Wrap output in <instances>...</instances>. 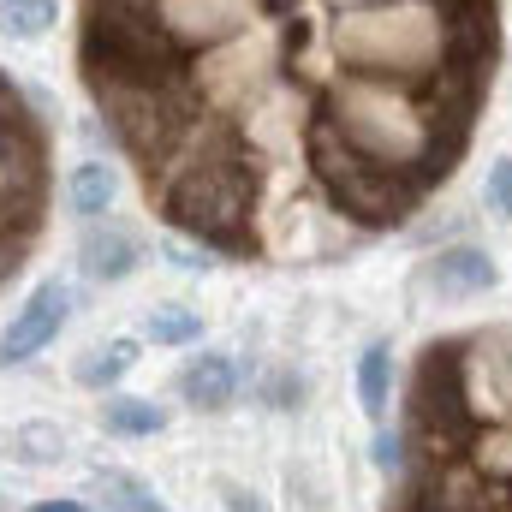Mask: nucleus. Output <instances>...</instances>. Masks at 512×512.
<instances>
[{
	"label": "nucleus",
	"instance_id": "nucleus-3",
	"mask_svg": "<svg viewBox=\"0 0 512 512\" xmlns=\"http://www.w3.org/2000/svg\"><path fill=\"white\" fill-rule=\"evenodd\" d=\"M54 203V143L30 96L0 72V286L24 274Z\"/></svg>",
	"mask_w": 512,
	"mask_h": 512
},
{
	"label": "nucleus",
	"instance_id": "nucleus-7",
	"mask_svg": "<svg viewBox=\"0 0 512 512\" xmlns=\"http://www.w3.org/2000/svg\"><path fill=\"white\" fill-rule=\"evenodd\" d=\"M78 251H84V274L90 280H126L131 268L143 262V245H137V233H126V227H90Z\"/></svg>",
	"mask_w": 512,
	"mask_h": 512
},
{
	"label": "nucleus",
	"instance_id": "nucleus-17",
	"mask_svg": "<svg viewBox=\"0 0 512 512\" xmlns=\"http://www.w3.org/2000/svg\"><path fill=\"white\" fill-rule=\"evenodd\" d=\"M370 465L382 471V477H405V465H411V435L405 429H376V441H370Z\"/></svg>",
	"mask_w": 512,
	"mask_h": 512
},
{
	"label": "nucleus",
	"instance_id": "nucleus-19",
	"mask_svg": "<svg viewBox=\"0 0 512 512\" xmlns=\"http://www.w3.org/2000/svg\"><path fill=\"white\" fill-rule=\"evenodd\" d=\"M30 512H90V507H78V501H36Z\"/></svg>",
	"mask_w": 512,
	"mask_h": 512
},
{
	"label": "nucleus",
	"instance_id": "nucleus-2",
	"mask_svg": "<svg viewBox=\"0 0 512 512\" xmlns=\"http://www.w3.org/2000/svg\"><path fill=\"white\" fill-rule=\"evenodd\" d=\"M322 126L334 131L352 155L411 179L417 191H429L453 167V155L465 143V126L447 120L429 90L387 84V78H358V72H346L322 96Z\"/></svg>",
	"mask_w": 512,
	"mask_h": 512
},
{
	"label": "nucleus",
	"instance_id": "nucleus-16",
	"mask_svg": "<svg viewBox=\"0 0 512 512\" xmlns=\"http://www.w3.org/2000/svg\"><path fill=\"white\" fill-rule=\"evenodd\" d=\"M0 30L18 42H36L54 30V0H0Z\"/></svg>",
	"mask_w": 512,
	"mask_h": 512
},
{
	"label": "nucleus",
	"instance_id": "nucleus-11",
	"mask_svg": "<svg viewBox=\"0 0 512 512\" xmlns=\"http://www.w3.org/2000/svg\"><path fill=\"white\" fill-rule=\"evenodd\" d=\"M114 191H120V179H114L108 161H84V167H72V179H66V197H72V209H78L84 221H96L102 209H114Z\"/></svg>",
	"mask_w": 512,
	"mask_h": 512
},
{
	"label": "nucleus",
	"instance_id": "nucleus-14",
	"mask_svg": "<svg viewBox=\"0 0 512 512\" xmlns=\"http://www.w3.org/2000/svg\"><path fill=\"white\" fill-rule=\"evenodd\" d=\"M143 334H149L155 346H191V340L203 334V322H197V310H185V304H149Z\"/></svg>",
	"mask_w": 512,
	"mask_h": 512
},
{
	"label": "nucleus",
	"instance_id": "nucleus-12",
	"mask_svg": "<svg viewBox=\"0 0 512 512\" xmlns=\"http://www.w3.org/2000/svg\"><path fill=\"white\" fill-rule=\"evenodd\" d=\"M0 447H6V459H18V465H54V459L66 453V435H60L54 423H24V429H12Z\"/></svg>",
	"mask_w": 512,
	"mask_h": 512
},
{
	"label": "nucleus",
	"instance_id": "nucleus-4",
	"mask_svg": "<svg viewBox=\"0 0 512 512\" xmlns=\"http://www.w3.org/2000/svg\"><path fill=\"white\" fill-rule=\"evenodd\" d=\"M411 286L423 298H435V304H465V298H483V292L501 286V262L489 256V245H471V239L435 245V251L417 262Z\"/></svg>",
	"mask_w": 512,
	"mask_h": 512
},
{
	"label": "nucleus",
	"instance_id": "nucleus-15",
	"mask_svg": "<svg viewBox=\"0 0 512 512\" xmlns=\"http://www.w3.org/2000/svg\"><path fill=\"white\" fill-rule=\"evenodd\" d=\"M131 364H137V340H108V346H96V352L78 364V382L84 387H114Z\"/></svg>",
	"mask_w": 512,
	"mask_h": 512
},
{
	"label": "nucleus",
	"instance_id": "nucleus-1",
	"mask_svg": "<svg viewBox=\"0 0 512 512\" xmlns=\"http://www.w3.org/2000/svg\"><path fill=\"white\" fill-rule=\"evenodd\" d=\"M477 36L489 42V0H382L328 24L340 72L411 90H429L453 60L477 54Z\"/></svg>",
	"mask_w": 512,
	"mask_h": 512
},
{
	"label": "nucleus",
	"instance_id": "nucleus-9",
	"mask_svg": "<svg viewBox=\"0 0 512 512\" xmlns=\"http://www.w3.org/2000/svg\"><path fill=\"white\" fill-rule=\"evenodd\" d=\"M90 489L102 495V507H114V512H173L143 477L114 471V465H96V471H90Z\"/></svg>",
	"mask_w": 512,
	"mask_h": 512
},
{
	"label": "nucleus",
	"instance_id": "nucleus-10",
	"mask_svg": "<svg viewBox=\"0 0 512 512\" xmlns=\"http://www.w3.org/2000/svg\"><path fill=\"white\" fill-rule=\"evenodd\" d=\"M465 459H471L489 483L512 489V417L507 423H477L471 441H465Z\"/></svg>",
	"mask_w": 512,
	"mask_h": 512
},
{
	"label": "nucleus",
	"instance_id": "nucleus-6",
	"mask_svg": "<svg viewBox=\"0 0 512 512\" xmlns=\"http://www.w3.org/2000/svg\"><path fill=\"white\" fill-rule=\"evenodd\" d=\"M233 393H239V364L227 352H197L179 370V399L191 411H221V405H233Z\"/></svg>",
	"mask_w": 512,
	"mask_h": 512
},
{
	"label": "nucleus",
	"instance_id": "nucleus-8",
	"mask_svg": "<svg viewBox=\"0 0 512 512\" xmlns=\"http://www.w3.org/2000/svg\"><path fill=\"white\" fill-rule=\"evenodd\" d=\"M387 399H393V346L387 340H370L358 352V405H364V417L376 429L387 423Z\"/></svg>",
	"mask_w": 512,
	"mask_h": 512
},
{
	"label": "nucleus",
	"instance_id": "nucleus-5",
	"mask_svg": "<svg viewBox=\"0 0 512 512\" xmlns=\"http://www.w3.org/2000/svg\"><path fill=\"white\" fill-rule=\"evenodd\" d=\"M66 328V286H36L24 304H18V316L6 322V334H0V364H24V358H36L42 346H54V334Z\"/></svg>",
	"mask_w": 512,
	"mask_h": 512
},
{
	"label": "nucleus",
	"instance_id": "nucleus-18",
	"mask_svg": "<svg viewBox=\"0 0 512 512\" xmlns=\"http://www.w3.org/2000/svg\"><path fill=\"white\" fill-rule=\"evenodd\" d=\"M483 197H489V209H495L501 221H512V155L489 161V173H483Z\"/></svg>",
	"mask_w": 512,
	"mask_h": 512
},
{
	"label": "nucleus",
	"instance_id": "nucleus-13",
	"mask_svg": "<svg viewBox=\"0 0 512 512\" xmlns=\"http://www.w3.org/2000/svg\"><path fill=\"white\" fill-rule=\"evenodd\" d=\"M102 429L108 435H161L167 429V411L149 405V399H108L102 405Z\"/></svg>",
	"mask_w": 512,
	"mask_h": 512
}]
</instances>
